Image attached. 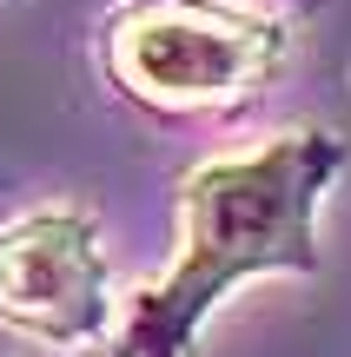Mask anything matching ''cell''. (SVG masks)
<instances>
[{
	"label": "cell",
	"mask_w": 351,
	"mask_h": 357,
	"mask_svg": "<svg viewBox=\"0 0 351 357\" xmlns=\"http://www.w3.org/2000/svg\"><path fill=\"white\" fill-rule=\"evenodd\" d=\"M345 159L351 146L318 126H292L246 153L199 159L179 178V252L133 298V318L100 357H193L199 324L225 291L265 271L312 278L325 265L318 205L338 185Z\"/></svg>",
	"instance_id": "cell-1"
},
{
	"label": "cell",
	"mask_w": 351,
	"mask_h": 357,
	"mask_svg": "<svg viewBox=\"0 0 351 357\" xmlns=\"http://www.w3.org/2000/svg\"><path fill=\"white\" fill-rule=\"evenodd\" d=\"M292 26L246 0H119L100 20L106 86L153 119H219L265 93Z\"/></svg>",
	"instance_id": "cell-2"
},
{
	"label": "cell",
	"mask_w": 351,
	"mask_h": 357,
	"mask_svg": "<svg viewBox=\"0 0 351 357\" xmlns=\"http://www.w3.org/2000/svg\"><path fill=\"white\" fill-rule=\"evenodd\" d=\"M0 324L53 351L113 344V278L87 205H33L0 225Z\"/></svg>",
	"instance_id": "cell-3"
},
{
	"label": "cell",
	"mask_w": 351,
	"mask_h": 357,
	"mask_svg": "<svg viewBox=\"0 0 351 357\" xmlns=\"http://www.w3.org/2000/svg\"><path fill=\"white\" fill-rule=\"evenodd\" d=\"M246 7H259V13H278V20H285V13H312V0H246Z\"/></svg>",
	"instance_id": "cell-4"
}]
</instances>
